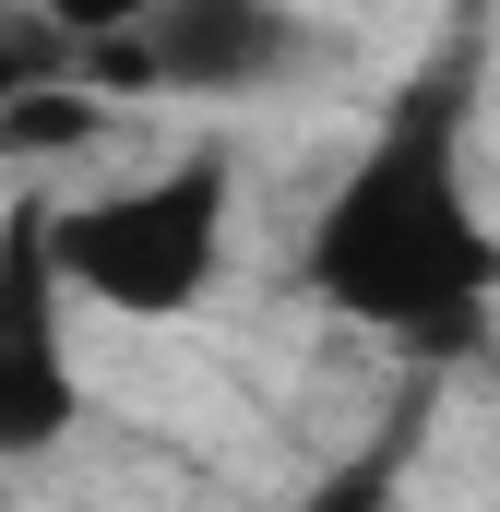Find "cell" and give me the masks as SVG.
<instances>
[{
    "mask_svg": "<svg viewBox=\"0 0 500 512\" xmlns=\"http://www.w3.org/2000/svg\"><path fill=\"white\" fill-rule=\"evenodd\" d=\"M477 84H489V24H453L381 96L370 143L334 167V191L298 227V286L417 370H465L500 322V227L477 191Z\"/></svg>",
    "mask_w": 500,
    "mask_h": 512,
    "instance_id": "6da1fadb",
    "label": "cell"
},
{
    "mask_svg": "<svg viewBox=\"0 0 500 512\" xmlns=\"http://www.w3.org/2000/svg\"><path fill=\"white\" fill-rule=\"evenodd\" d=\"M227 239H239V155L191 143L167 167H143L120 191H48V262L72 310L108 322H191L227 286Z\"/></svg>",
    "mask_w": 500,
    "mask_h": 512,
    "instance_id": "7a4b0ae2",
    "label": "cell"
},
{
    "mask_svg": "<svg viewBox=\"0 0 500 512\" xmlns=\"http://www.w3.org/2000/svg\"><path fill=\"white\" fill-rule=\"evenodd\" d=\"M48 24L96 96H274L310 60V12L286 0H72Z\"/></svg>",
    "mask_w": 500,
    "mask_h": 512,
    "instance_id": "3957f363",
    "label": "cell"
},
{
    "mask_svg": "<svg viewBox=\"0 0 500 512\" xmlns=\"http://www.w3.org/2000/svg\"><path fill=\"white\" fill-rule=\"evenodd\" d=\"M84 429V310L48 262V191L0 203V477Z\"/></svg>",
    "mask_w": 500,
    "mask_h": 512,
    "instance_id": "277c9868",
    "label": "cell"
},
{
    "mask_svg": "<svg viewBox=\"0 0 500 512\" xmlns=\"http://www.w3.org/2000/svg\"><path fill=\"white\" fill-rule=\"evenodd\" d=\"M405 453H417V405H405L393 429H370L358 453H334L310 489H286L274 512H393V501H405Z\"/></svg>",
    "mask_w": 500,
    "mask_h": 512,
    "instance_id": "5b68a950",
    "label": "cell"
},
{
    "mask_svg": "<svg viewBox=\"0 0 500 512\" xmlns=\"http://www.w3.org/2000/svg\"><path fill=\"white\" fill-rule=\"evenodd\" d=\"M48 84H72V36L48 12H0V120L24 96H48Z\"/></svg>",
    "mask_w": 500,
    "mask_h": 512,
    "instance_id": "8992f818",
    "label": "cell"
},
{
    "mask_svg": "<svg viewBox=\"0 0 500 512\" xmlns=\"http://www.w3.org/2000/svg\"><path fill=\"white\" fill-rule=\"evenodd\" d=\"M0 512H12V477H0Z\"/></svg>",
    "mask_w": 500,
    "mask_h": 512,
    "instance_id": "52a82bcc",
    "label": "cell"
}]
</instances>
